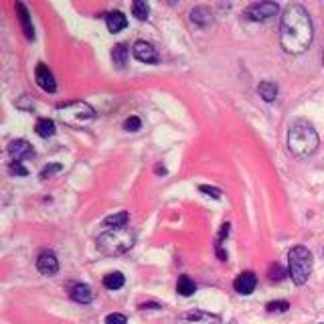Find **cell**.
Masks as SVG:
<instances>
[{
    "mask_svg": "<svg viewBox=\"0 0 324 324\" xmlns=\"http://www.w3.org/2000/svg\"><path fill=\"white\" fill-rule=\"evenodd\" d=\"M57 114L63 124H67L71 128H81L95 118V110L85 101H73L67 105H59Z\"/></svg>",
    "mask_w": 324,
    "mask_h": 324,
    "instance_id": "cell-5",
    "label": "cell"
},
{
    "mask_svg": "<svg viewBox=\"0 0 324 324\" xmlns=\"http://www.w3.org/2000/svg\"><path fill=\"white\" fill-rule=\"evenodd\" d=\"M134 57L138 59V61H142V63H158V51L150 45V43H146V41H138L136 45H134Z\"/></svg>",
    "mask_w": 324,
    "mask_h": 324,
    "instance_id": "cell-10",
    "label": "cell"
},
{
    "mask_svg": "<svg viewBox=\"0 0 324 324\" xmlns=\"http://www.w3.org/2000/svg\"><path fill=\"white\" fill-rule=\"evenodd\" d=\"M288 148L292 154L300 158L310 156L318 148V134L314 126L308 124L306 120H296L288 132Z\"/></svg>",
    "mask_w": 324,
    "mask_h": 324,
    "instance_id": "cell-2",
    "label": "cell"
},
{
    "mask_svg": "<svg viewBox=\"0 0 324 324\" xmlns=\"http://www.w3.org/2000/svg\"><path fill=\"white\" fill-rule=\"evenodd\" d=\"M255 284H257V278L253 272H243L235 278V282H233V288L237 294H241V296H249L253 290H255Z\"/></svg>",
    "mask_w": 324,
    "mask_h": 324,
    "instance_id": "cell-8",
    "label": "cell"
},
{
    "mask_svg": "<svg viewBox=\"0 0 324 324\" xmlns=\"http://www.w3.org/2000/svg\"><path fill=\"white\" fill-rule=\"evenodd\" d=\"M61 170V164H49V166H45L41 170V179H49L51 175H55V172H59Z\"/></svg>",
    "mask_w": 324,
    "mask_h": 324,
    "instance_id": "cell-29",
    "label": "cell"
},
{
    "mask_svg": "<svg viewBox=\"0 0 324 324\" xmlns=\"http://www.w3.org/2000/svg\"><path fill=\"white\" fill-rule=\"evenodd\" d=\"M268 276H270V279L272 282H279L284 276H286V270L279 266V264H274L272 268H270V272H268Z\"/></svg>",
    "mask_w": 324,
    "mask_h": 324,
    "instance_id": "cell-24",
    "label": "cell"
},
{
    "mask_svg": "<svg viewBox=\"0 0 324 324\" xmlns=\"http://www.w3.org/2000/svg\"><path fill=\"white\" fill-rule=\"evenodd\" d=\"M35 77H37V83L41 90H45L49 93H53L57 90V83H55V77L53 73L49 71V67H45V65H39L37 71H35Z\"/></svg>",
    "mask_w": 324,
    "mask_h": 324,
    "instance_id": "cell-12",
    "label": "cell"
},
{
    "mask_svg": "<svg viewBox=\"0 0 324 324\" xmlns=\"http://www.w3.org/2000/svg\"><path fill=\"white\" fill-rule=\"evenodd\" d=\"M312 272V253L306 247H292L288 253V274L296 286L306 284V279Z\"/></svg>",
    "mask_w": 324,
    "mask_h": 324,
    "instance_id": "cell-4",
    "label": "cell"
},
{
    "mask_svg": "<svg viewBox=\"0 0 324 324\" xmlns=\"http://www.w3.org/2000/svg\"><path fill=\"white\" fill-rule=\"evenodd\" d=\"M16 10H18V16H20V25H23V31L27 35L29 41L35 39V31H33V25H31V14L27 10V6L23 2H16Z\"/></svg>",
    "mask_w": 324,
    "mask_h": 324,
    "instance_id": "cell-15",
    "label": "cell"
},
{
    "mask_svg": "<svg viewBox=\"0 0 324 324\" xmlns=\"http://www.w3.org/2000/svg\"><path fill=\"white\" fill-rule=\"evenodd\" d=\"M279 6L276 2H257V4H251L247 8V16L255 23H264V20H270L278 14Z\"/></svg>",
    "mask_w": 324,
    "mask_h": 324,
    "instance_id": "cell-6",
    "label": "cell"
},
{
    "mask_svg": "<svg viewBox=\"0 0 324 324\" xmlns=\"http://www.w3.org/2000/svg\"><path fill=\"white\" fill-rule=\"evenodd\" d=\"M266 308H268V312H286L290 308V304L286 300H278V302H270Z\"/></svg>",
    "mask_w": 324,
    "mask_h": 324,
    "instance_id": "cell-26",
    "label": "cell"
},
{
    "mask_svg": "<svg viewBox=\"0 0 324 324\" xmlns=\"http://www.w3.org/2000/svg\"><path fill=\"white\" fill-rule=\"evenodd\" d=\"M156 172H158V175H164L166 168H164V166H156Z\"/></svg>",
    "mask_w": 324,
    "mask_h": 324,
    "instance_id": "cell-33",
    "label": "cell"
},
{
    "mask_svg": "<svg viewBox=\"0 0 324 324\" xmlns=\"http://www.w3.org/2000/svg\"><path fill=\"white\" fill-rule=\"evenodd\" d=\"M8 170H10V175H18V177H27L29 175V170L23 164H20V162H12Z\"/></svg>",
    "mask_w": 324,
    "mask_h": 324,
    "instance_id": "cell-28",
    "label": "cell"
},
{
    "mask_svg": "<svg viewBox=\"0 0 324 324\" xmlns=\"http://www.w3.org/2000/svg\"><path fill=\"white\" fill-rule=\"evenodd\" d=\"M140 126H142V122L136 116H130L128 120H124V130H126V132H138Z\"/></svg>",
    "mask_w": 324,
    "mask_h": 324,
    "instance_id": "cell-25",
    "label": "cell"
},
{
    "mask_svg": "<svg viewBox=\"0 0 324 324\" xmlns=\"http://www.w3.org/2000/svg\"><path fill=\"white\" fill-rule=\"evenodd\" d=\"M37 268L41 274L45 276H55L59 272V262H57V255L53 251H43L37 259Z\"/></svg>",
    "mask_w": 324,
    "mask_h": 324,
    "instance_id": "cell-11",
    "label": "cell"
},
{
    "mask_svg": "<svg viewBox=\"0 0 324 324\" xmlns=\"http://www.w3.org/2000/svg\"><path fill=\"white\" fill-rule=\"evenodd\" d=\"M190 20L199 27H209L213 23V12L207 6H197L190 10Z\"/></svg>",
    "mask_w": 324,
    "mask_h": 324,
    "instance_id": "cell-13",
    "label": "cell"
},
{
    "mask_svg": "<svg viewBox=\"0 0 324 324\" xmlns=\"http://www.w3.org/2000/svg\"><path fill=\"white\" fill-rule=\"evenodd\" d=\"M142 308L146 310V308H160L158 304H154V302H152V304H142Z\"/></svg>",
    "mask_w": 324,
    "mask_h": 324,
    "instance_id": "cell-32",
    "label": "cell"
},
{
    "mask_svg": "<svg viewBox=\"0 0 324 324\" xmlns=\"http://www.w3.org/2000/svg\"><path fill=\"white\" fill-rule=\"evenodd\" d=\"M314 39L312 20L304 6L288 4L282 14V25H279V43L286 53L300 55L304 53Z\"/></svg>",
    "mask_w": 324,
    "mask_h": 324,
    "instance_id": "cell-1",
    "label": "cell"
},
{
    "mask_svg": "<svg viewBox=\"0 0 324 324\" xmlns=\"http://www.w3.org/2000/svg\"><path fill=\"white\" fill-rule=\"evenodd\" d=\"M132 12L138 20H146L148 14H150V6L144 2V0H136V2L132 4Z\"/></svg>",
    "mask_w": 324,
    "mask_h": 324,
    "instance_id": "cell-23",
    "label": "cell"
},
{
    "mask_svg": "<svg viewBox=\"0 0 324 324\" xmlns=\"http://www.w3.org/2000/svg\"><path fill=\"white\" fill-rule=\"evenodd\" d=\"M199 190H201V192H207L209 197H213V199H221V190H219V188H215V186L201 185V186H199Z\"/></svg>",
    "mask_w": 324,
    "mask_h": 324,
    "instance_id": "cell-30",
    "label": "cell"
},
{
    "mask_svg": "<svg viewBox=\"0 0 324 324\" xmlns=\"http://www.w3.org/2000/svg\"><path fill=\"white\" fill-rule=\"evenodd\" d=\"M105 324H128V318L124 314L114 312V314H107L105 316Z\"/></svg>",
    "mask_w": 324,
    "mask_h": 324,
    "instance_id": "cell-27",
    "label": "cell"
},
{
    "mask_svg": "<svg viewBox=\"0 0 324 324\" xmlns=\"http://www.w3.org/2000/svg\"><path fill=\"white\" fill-rule=\"evenodd\" d=\"M103 286L107 290H120L124 286V276L120 272H112V274H107L103 278Z\"/></svg>",
    "mask_w": 324,
    "mask_h": 324,
    "instance_id": "cell-21",
    "label": "cell"
},
{
    "mask_svg": "<svg viewBox=\"0 0 324 324\" xmlns=\"http://www.w3.org/2000/svg\"><path fill=\"white\" fill-rule=\"evenodd\" d=\"M105 23H107V29H110V33H120L122 29H126L128 25V18L124 16V12L120 10H114L105 16Z\"/></svg>",
    "mask_w": 324,
    "mask_h": 324,
    "instance_id": "cell-14",
    "label": "cell"
},
{
    "mask_svg": "<svg viewBox=\"0 0 324 324\" xmlns=\"http://www.w3.org/2000/svg\"><path fill=\"white\" fill-rule=\"evenodd\" d=\"M128 219H130L128 211H120V213H116V215H110V217H105V219H103V225H105V227L120 229V227H128Z\"/></svg>",
    "mask_w": 324,
    "mask_h": 324,
    "instance_id": "cell-17",
    "label": "cell"
},
{
    "mask_svg": "<svg viewBox=\"0 0 324 324\" xmlns=\"http://www.w3.org/2000/svg\"><path fill=\"white\" fill-rule=\"evenodd\" d=\"M229 227H231L229 223H223V225H221V231H219V237H217V245H221V241L229 235Z\"/></svg>",
    "mask_w": 324,
    "mask_h": 324,
    "instance_id": "cell-31",
    "label": "cell"
},
{
    "mask_svg": "<svg viewBox=\"0 0 324 324\" xmlns=\"http://www.w3.org/2000/svg\"><path fill=\"white\" fill-rule=\"evenodd\" d=\"M259 95H262L266 101H274L278 97V85L274 81H262L259 83V88H257Z\"/></svg>",
    "mask_w": 324,
    "mask_h": 324,
    "instance_id": "cell-19",
    "label": "cell"
},
{
    "mask_svg": "<svg viewBox=\"0 0 324 324\" xmlns=\"http://www.w3.org/2000/svg\"><path fill=\"white\" fill-rule=\"evenodd\" d=\"M134 241H136V233L130 227H120L101 233L95 239V245L103 255H122L128 249H132Z\"/></svg>",
    "mask_w": 324,
    "mask_h": 324,
    "instance_id": "cell-3",
    "label": "cell"
},
{
    "mask_svg": "<svg viewBox=\"0 0 324 324\" xmlns=\"http://www.w3.org/2000/svg\"><path fill=\"white\" fill-rule=\"evenodd\" d=\"M112 59H114V65L116 67H124L126 65V59H128V49H126V45H116L114 49H112Z\"/></svg>",
    "mask_w": 324,
    "mask_h": 324,
    "instance_id": "cell-22",
    "label": "cell"
},
{
    "mask_svg": "<svg viewBox=\"0 0 324 324\" xmlns=\"http://www.w3.org/2000/svg\"><path fill=\"white\" fill-rule=\"evenodd\" d=\"M194 290H197V286H194V282L188 278V276H181L179 278V282H177V292L181 296H190L194 294Z\"/></svg>",
    "mask_w": 324,
    "mask_h": 324,
    "instance_id": "cell-20",
    "label": "cell"
},
{
    "mask_svg": "<svg viewBox=\"0 0 324 324\" xmlns=\"http://www.w3.org/2000/svg\"><path fill=\"white\" fill-rule=\"evenodd\" d=\"M71 298L75 302H79V304H90L92 298H93V292L88 284H77L71 288Z\"/></svg>",
    "mask_w": 324,
    "mask_h": 324,
    "instance_id": "cell-16",
    "label": "cell"
},
{
    "mask_svg": "<svg viewBox=\"0 0 324 324\" xmlns=\"http://www.w3.org/2000/svg\"><path fill=\"white\" fill-rule=\"evenodd\" d=\"M177 324H221V318L215 314H209V312H203V310H194V312H188L183 318H179Z\"/></svg>",
    "mask_w": 324,
    "mask_h": 324,
    "instance_id": "cell-7",
    "label": "cell"
},
{
    "mask_svg": "<svg viewBox=\"0 0 324 324\" xmlns=\"http://www.w3.org/2000/svg\"><path fill=\"white\" fill-rule=\"evenodd\" d=\"M35 130H37V134H39L41 138H51V136L55 134V122L49 120V118H41V120L37 122Z\"/></svg>",
    "mask_w": 324,
    "mask_h": 324,
    "instance_id": "cell-18",
    "label": "cell"
},
{
    "mask_svg": "<svg viewBox=\"0 0 324 324\" xmlns=\"http://www.w3.org/2000/svg\"><path fill=\"white\" fill-rule=\"evenodd\" d=\"M8 154H10V158L14 162H20L25 158L35 156V150H33V146L27 140H12L10 146H8Z\"/></svg>",
    "mask_w": 324,
    "mask_h": 324,
    "instance_id": "cell-9",
    "label": "cell"
}]
</instances>
